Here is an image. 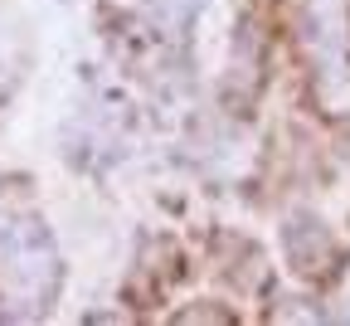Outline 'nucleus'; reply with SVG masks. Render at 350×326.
<instances>
[]
</instances>
